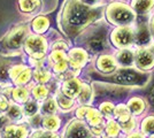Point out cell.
I'll use <instances>...</instances> for the list:
<instances>
[{"label":"cell","mask_w":154,"mask_h":138,"mask_svg":"<svg viewBox=\"0 0 154 138\" xmlns=\"http://www.w3.org/2000/svg\"><path fill=\"white\" fill-rule=\"evenodd\" d=\"M93 12L78 0H70L64 8L63 19L70 28L81 29L93 19Z\"/></svg>","instance_id":"obj_1"},{"label":"cell","mask_w":154,"mask_h":138,"mask_svg":"<svg viewBox=\"0 0 154 138\" xmlns=\"http://www.w3.org/2000/svg\"><path fill=\"white\" fill-rule=\"evenodd\" d=\"M107 17L109 22L117 26H127L135 21L136 14L132 8L127 6L125 4L115 2L109 5L107 8Z\"/></svg>","instance_id":"obj_2"},{"label":"cell","mask_w":154,"mask_h":138,"mask_svg":"<svg viewBox=\"0 0 154 138\" xmlns=\"http://www.w3.org/2000/svg\"><path fill=\"white\" fill-rule=\"evenodd\" d=\"M47 44L45 39L40 36H30L26 40V52L31 55L33 59H42L45 55V51Z\"/></svg>","instance_id":"obj_3"},{"label":"cell","mask_w":154,"mask_h":138,"mask_svg":"<svg viewBox=\"0 0 154 138\" xmlns=\"http://www.w3.org/2000/svg\"><path fill=\"white\" fill-rule=\"evenodd\" d=\"M113 79L120 84L136 85V84H143L145 76L132 69H121L113 76Z\"/></svg>","instance_id":"obj_4"},{"label":"cell","mask_w":154,"mask_h":138,"mask_svg":"<svg viewBox=\"0 0 154 138\" xmlns=\"http://www.w3.org/2000/svg\"><path fill=\"white\" fill-rule=\"evenodd\" d=\"M113 43L119 47H127L135 40V33L129 28H119L112 33Z\"/></svg>","instance_id":"obj_5"},{"label":"cell","mask_w":154,"mask_h":138,"mask_svg":"<svg viewBox=\"0 0 154 138\" xmlns=\"http://www.w3.org/2000/svg\"><path fill=\"white\" fill-rule=\"evenodd\" d=\"M90 130L81 121H72L64 131V138H90Z\"/></svg>","instance_id":"obj_6"},{"label":"cell","mask_w":154,"mask_h":138,"mask_svg":"<svg viewBox=\"0 0 154 138\" xmlns=\"http://www.w3.org/2000/svg\"><path fill=\"white\" fill-rule=\"evenodd\" d=\"M26 30L24 26H20V28L15 29L14 31L9 33L5 39V45H6L7 48H11V50L20 48V46L23 41V38L26 36Z\"/></svg>","instance_id":"obj_7"},{"label":"cell","mask_w":154,"mask_h":138,"mask_svg":"<svg viewBox=\"0 0 154 138\" xmlns=\"http://www.w3.org/2000/svg\"><path fill=\"white\" fill-rule=\"evenodd\" d=\"M136 63L139 69H149L154 65V57L152 52L147 50H140L137 53L136 57Z\"/></svg>","instance_id":"obj_8"},{"label":"cell","mask_w":154,"mask_h":138,"mask_svg":"<svg viewBox=\"0 0 154 138\" xmlns=\"http://www.w3.org/2000/svg\"><path fill=\"white\" fill-rule=\"evenodd\" d=\"M81 87H82V84L78 79L70 78L64 82L62 91H63L64 96H67L68 98H75L76 96H78V93L81 91Z\"/></svg>","instance_id":"obj_9"},{"label":"cell","mask_w":154,"mask_h":138,"mask_svg":"<svg viewBox=\"0 0 154 138\" xmlns=\"http://www.w3.org/2000/svg\"><path fill=\"white\" fill-rule=\"evenodd\" d=\"M69 60L74 68H79L86 62L88 54L82 48H74L69 52Z\"/></svg>","instance_id":"obj_10"},{"label":"cell","mask_w":154,"mask_h":138,"mask_svg":"<svg viewBox=\"0 0 154 138\" xmlns=\"http://www.w3.org/2000/svg\"><path fill=\"white\" fill-rule=\"evenodd\" d=\"M98 68L103 72H112L116 69L115 59L110 55H103L98 60Z\"/></svg>","instance_id":"obj_11"},{"label":"cell","mask_w":154,"mask_h":138,"mask_svg":"<svg viewBox=\"0 0 154 138\" xmlns=\"http://www.w3.org/2000/svg\"><path fill=\"white\" fill-rule=\"evenodd\" d=\"M154 6V0H132L131 7L134 8L136 13L145 14L151 11Z\"/></svg>","instance_id":"obj_12"},{"label":"cell","mask_w":154,"mask_h":138,"mask_svg":"<svg viewBox=\"0 0 154 138\" xmlns=\"http://www.w3.org/2000/svg\"><path fill=\"white\" fill-rule=\"evenodd\" d=\"M26 129L23 125H11L7 127L5 130V137L6 138H26Z\"/></svg>","instance_id":"obj_13"},{"label":"cell","mask_w":154,"mask_h":138,"mask_svg":"<svg viewBox=\"0 0 154 138\" xmlns=\"http://www.w3.org/2000/svg\"><path fill=\"white\" fill-rule=\"evenodd\" d=\"M134 59H135L134 53L131 52V51H129V50H122V51H120V52L117 53V55H116L117 62L120 65L125 67L131 66L132 62H134Z\"/></svg>","instance_id":"obj_14"},{"label":"cell","mask_w":154,"mask_h":138,"mask_svg":"<svg viewBox=\"0 0 154 138\" xmlns=\"http://www.w3.org/2000/svg\"><path fill=\"white\" fill-rule=\"evenodd\" d=\"M48 26H50V21L45 16H38L37 19H35L33 22H32L33 30L38 33L45 32L46 30H47V28H48Z\"/></svg>","instance_id":"obj_15"},{"label":"cell","mask_w":154,"mask_h":138,"mask_svg":"<svg viewBox=\"0 0 154 138\" xmlns=\"http://www.w3.org/2000/svg\"><path fill=\"white\" fill-rule=\"evenodd\" d=\"M85 118L92 127H98V125H101V123H103V118H101L100 113L93 108H89Z\"/></svg>","instance_id":"obj_16"},{"label":"cell","mask_w":154,"mask_h":138,"mask_svg":"<svg viewBox=\"0 0 154 138\" xmlns=\"http://www.w3.org/2000/svg\"><path fill=\"white\" fill-rule=\"evenodd\" d=\"M136 40H137V44L140 46L147 45L151 40V33L148 31L145 26H140L138 29V32L136 35Z\"/></svg>","instance_id":"obj_17"},{"label":"cell","mask_w":154,"mask_h":138,"mask_svg":"<svg viewBox=\"0 0 154 138\" xmlns=\"http://www.w3.org/2000/svg\"><path fill=\"white\" fill-rule=\"evenodd\" d=\"M127 107H128V109L131 113L138 115V114H140V113L144 111L145 104H144V101H143L140 98H132L129 101V104Z\"/></svg>","instance_id":"obj_18"},{"label":"cell","mask_w":154,"mask_h":138,"mask_svg":"<svg viewBox=\"0 0 154 138\" xmlns=\"http://www.w3.org/2000/svg\"><path fill=\"white\" fill-rule=\"evenodd\" d=\"M43 125H44V128H45L46 130L54 131V130H57L59 127H60V120L55 115H50V116H46L44 118Z\"/></svg>","instance_id":"obj_19"},{"label":"cell","mask_w":154,"mask_h":138,"mask_svg":"<svg viewBox=\"0 0 154 138\" xmlns=\"http://www.w3.org/2000/svg\"><path fill=\"white\" fill-rule=\"evenodd\" d=\"M114 114H115V116L121 122H125V121H128L129 118H130V111L128 109V107L125 105H119L116 106L115 108H114Z\"/></svg>","instance_id":"obj_20"},{"label":"cell","mask_w":154,"mask_h":138,"mask_svg":"<svg viewBox=\"0 0 154 138\" xmlns=\"http://www.w3.org/2000/svg\"><path fill=\"white\" fill-rule=\"evenodd\" d=\"M39 5V0H20V8L24 13H30L35 11Z\"/></svg>","instance_id":"obj_21"},{"label":"cell","mask_w":154,"mask_h":138,"mask_svg":"<svg viewBox=\"0 0 154 138\" xmlns=\"http://www.w3.org/2000/svg\"><path fill=\"white\" fill-rule=\"evenodd\" d=\"M89 48L92 52L98 53L101 52L105 48V40L101 37H94L89 41Z\"/></svg>","instance_id":"obj_22"},{"label":"cell","mask_w":154,"mask_h":138,"mask_svg":"<svg viewBox=\"0 0 154 138\" xmlns=\"http://www.w3.org/2000/svg\"><path fill=\"white\" fill-rule=\"evenodd\" d=\"M30 77H31V70L29 68H23L20 72L19 75L15 77L14 81H15L16 84H24V83H26L30 79Z\"/></svg>","instance_id":"obj_23"},{"label":"cell","mask_w":154,"mask_h":138,"mask_svg":"<svg viewBox=\"0 0 154 138\" xmlns=\"http://www.w3.org/2000/svg\"><path fill=\"white\" fill-rule=\"evenodd\" d=\"M141 130L144 133L154 135V116H149L144 120V122L141 124Z\"/></svg>","instance_id":"obj_24"},{"label":"cell","mask_w":154,"mask_h":138,"mask_svg":"<svg viewBox=\"0 0 154 138\" xmlns=\"http://www.w3.org/2000/svg\"><path fill=\"white\" fill-rule=\"evenodd\" d=\"M28 94H29L28 91H26V89H23V87H16V89L13 90L14 99H15L16 101H19V103L26 101V99H28Z\"/></svg>","instance_id":"obj_25"},{"label":"cell","mask_w":154,"mask_h":138,"mask_svg":"<svg viewBox=\"0 0 154 138\" xmlns=\"http://www.w3.org/2000/svg\"><path fill=\"white\" fill-rule=\"evenodd\" d=\"M120 131V128L119 124L116 123L115 121H109L107 127H106V132H107V136H109L110 138H115L117 137Z\"/></svg>","instance_id":"obj_26"},{"label":"cell","mask_w":154,"mask_h":138,"mask_svg":"<svg viewBox=\"0 0 154 138\" xmlns=\"http://www.w3.org/2000/svg\"><path fill=\"white\" fill-rule=\"evenodd\" d=\"M78 96H79V100H81V103H83V104H86V103H89V100L91 98V89L89 85H82L81 87V91L78 93Z\"/></svg>","instance_id":"obj_27"},{"label":"cell","mask_w":154,"mask_h":138,"mask_svg":"<svg viewBox=\"0 0 154 138\" xmlns=\"http://www.w3.org/2000/svg\"><path fill=\"white\" fill-rule=\"evenodd\" d=\"M57 111V103H55V100L54 99H47L45 103H44V105H43V112L46 113V114H54Z\"/></svg>","instance_id":"obj_28"},{"label":"cell","mask_w":154,"mask_h":138,"mask_svg":"<svg viewBox=\"0 0 154 138\" xmlns=\"http://www.w3.org/2000/svg\"><path fill=\"white\" fill-rule=\"evenodd\" d=\"M58 104L62 109H69L72 107V100L71 98H68L64 94H59L58 96Z\"/></svg>","instance_id":"obj_29"},{"label":"cell","mask_w":154,"mask_h":138,"mask_svg":"<svg viewBox=\"0 0 154 138\" xmlns=\"http://www.w3.org/2000/svg\"><path fill=\"white\" fill-rule=\"evenodd\" d=\"M35 78H36V81H38L39 83H46V82L50 81L51 75H50V72H46V70L38 69V70L35 72Z\"/></svg>","instance_id":"obj_30"},{"label":"cell","mask_w":154,"mask_h":138,"mask_svg":"<svg viewBox=\"0 0 154 138\" xmlns=\"http://www.w3.org/2000/svg\"><path fill=\"white\" fill-rule=\"evenodd\" d=\"M7 115H8V118H13V120H17V118H21V116H22V111H21L19 106L11 105L8 112H7Z\"/></svg>","instance_id":"obj_31"},{"label":"cell","mask_w":154,"mask_h":138,"mask_svg":"<svg viewBox=\"0 0 154 138\" xmlns=\"http://www.w3.org/2000/svg\"><path fill=\"white\" fill-rule=\"evenodd\" d=\"M24 112H26V115L33 116L36 113L38 112V105H37V103H35V101L26 103V106H24Z\"/></svg>","instance_id":"obj_32"},{"label":"cell","mask_w":154,"mask_h":138,"mask_svg":"<svg viewBox=\"0 0 154 138\" xmlns=\"http://www.w3.org/2000/svg\"><path fill=\"white\" fill-rule=\"evenodd\" d=\"M33 96L36 97L37 99H44L47 96V93H48V91H47V89H46L44 85H38L36 86L35 89H33Z\"/></svg>","instance_id":"obj_33"},{"label":"cell","mask_w":154,"mask_h":138,"mask_svg":"<svg viewBox=\"0 0 154 138\" xmlns=\"http://www.w3.org/2000/svg\"><path fill=\"white\" fill-rule=\"evenodd\" d=\"M114 108H115L114 105L110 103H103V105L100 106V111L106 116H112L114 114Z\"/></svg>","instance_id":"obj_34"},{"label":"cell","mask_w":154,"mask_h":138,"mask_svg":"<svg viewBox=\"0 0 154 138\" xmlns=\"http://www.w3.org/2000/svg\"><path fill=\"white\" fill-rule=\"evenodd\" d=\"M64 59H67V57L64 55V53L62 51H53V53L51 54V60L53 61V63H57V62Z\"/></svg>","instance_id":"obj_35"},{"label":"cell","mask_w":154,"mask_h":138,"mask_svg":"<svg viewBox=\"0 0 154 138\" xmlns=\"http://www.w3.org/2000/svg\"><path fill=\"white\" fill-rule=\"evenodd\" d=\"M32 138H59L55 133H52L50 131H38L35 132Z\"/></svg>","instance_id":"obj_36"},{"label":"cell","mask_w":154,"mask_h":138,"mask_svg":"<svg viewBox=\"0 0 154 138\" xmlns=\"http://www.w3.org/2000/svg\"><path fill=\"white\" fill-rule=\"evenodd\" d=\"M67 65H68L67 59L61 60V61H59V62H57V63H54V70L58 72H64V70L67 69Z\"/></svg>","instance_id":"obj_37"},{"label":"cell","mask_w":154,"mask_h":138,"mask_svg":"<svg viewBox=\"0 0 154 138\" xmlns=\"http://www.w3.org/2000/svg\"><path fill=\"white\" fill-rule=\"evenodd\" d=\"M122 127L123 129L125 130V131H131L134 128H135V121L134 120H131V118H129L128 121H125V122H123L122 123Z\"/></svg>","instance_id":"obj_38"},{"label":"cell","mask_w":154,"mask_h":138,"mask_svg":"<svg viewBox=\"0 0 154 138\" xmlns=\"http://www.w3.org/2000/svg\"><path fill=\"white\" fill-rule=\"evenodd\" d=\"M24 67H22V66H19V67H14V68H12L11 70H9V76L12 77L13 79H15V77L17 76L20 74V72L23 69Z\"/></svg>","instance_id":"obj_39"},{"label":"cell","mask_w":154,"mask_h":138,"mask_svg":"<svg viewBox=\"0 0 154 138\" xmlns=\"http://www.w3.org/2000/svg\"><path fill=\"white\" fill-rule=\"evenodd\" d=\"M88 111H89V107H86V106H82L81 108H78V109H77V112H76L77 116H78V118H84V116L86 115Z\"/></svg>","instance_id":"obj_40"},{"label":"cell","mask_w":154,"mask_h":138,"mask_svg":"<svg viewBox=\"0 0 154 138\" xmlns=\"http://www.w3.org/2000/svg\"><path fill=\"white\" fill-rule=\"evenodd\" d=\"M8 108V101L6 100L5 97L0 96V112H4Z\"/></svg>","instance_id":"obj_41"},{"label":"cell","mask_w":154,"mask_h":138,"mask_svg":"<svg viewBox=\"0 0 154 138\" xmlns=\"http://www.w3.org/2000/svg\"><path fill=\"white\" fill-rule=\"evenodd\" d=\"M66 48H67V45L63 44V43H57V44H54V46H53V50L54 51H63Z\"/></svg>","instance_id":"obj_42"},{"label":"cell","mask_w":154,"mask_h":138,"mask_svg":"<svg viewBox=\"0 0 154 138\" xmlns=\"http://www.w3.org/2000/svg\"><path fill=\"white\" fill-rule=\"evenodd\" d=\"M100 0H81V2L86 5V6H93V5H97Z\"/></svg>","instance_id":"obj_43"},{"label":"cell","mask_w":154,"mask_h":138,"mask_svg":"<svg viewBox=\"0 0 154 138\" xmlns=\"http://www.w3.org/2000/svg\"><path fill=\"white\" fill-rule=\"evenodd\" d=\"M7 118H5V116H2V115H0V129L2 128V125L6 123Z\"/></svg>","instance_id":"obj_44"},{"label":"cell","mask_w":154,"mask_h":138,"mask_svg":"<svg viewBox=\"0 0 154 138\" xmlns=\"http://www.w3.org/2000/svg\"><path fill=\"white\" fill-rule=\"evenodd\" d=\"M128 138H144V137H143V135H140V133H132V135L128 136Z\"/></svg>","instance_id":"obj_45"},{"label":"cell","mask_w":154,"mask_h":138,"mask_svg":"<svg viewBox=\"0 0 154 138\" xmlns=\"http://www.w3.org/2000/svg\"><path fill=\"white\" fill-rule=\"evenodd\" d=\"M151 100H152V103H153L154 105V86L152 87V90H151Z\"/></svg>","instance_id":"obj_46"},{"label":"cell","mask_w":154,"mask_h":138,"mask_svg":"<svg viewBox=\"0 0 154 138\" xmlns=\"http://www.w3.org/2000/svg\"><path fill=\"white\" fill-rule=\"evenodd\" d=\"M152 32H153V35H154V17H153V20H152Z\"/></svg>","instance_id":"obj_47"},{"label":"cell","mask_w":154,"mask_h":138,"mask_svg":"<svg viewBox=\"0 0 154 138\" xmlns=\"http://www.w3.org/2000/svg\"><path fill=\"white\" fill-rule=\"evenodd\" d=\"M152 54H153V57H154V46H153V48H152Z\"/></svg>","instance_id":"obj_48"},{"label":"cell","mask_w":154,"mask_h":138,"mask_svg":"<svg viewBox=\"0 0 154 138\" xmlns=\"http://www.w3.org/2000/svg\"><path fill=\"white\" fill-rule=\"evenodd\" d=\"M151 138H154V135H152V137H151Z\"/></svg>","instance_id":"obj_49"}]
</instances>
